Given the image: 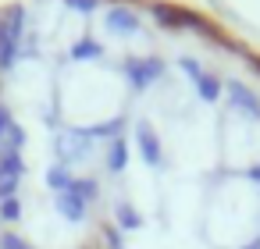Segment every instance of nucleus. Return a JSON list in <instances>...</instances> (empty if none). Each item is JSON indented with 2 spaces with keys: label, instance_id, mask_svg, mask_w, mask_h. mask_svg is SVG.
<instances>
[{
  "label": "nucleus",
  "instance_id": "obj_6",
  "mask_svg": "<svg viewBox=\"0 0 260 249\" xmlns=\"http://www.w3.org/2000/svg\"><path fill=\"white\" fill-rule=\"evenodd\" d=\"M0 249H32L22 235H15V231H4L0 235Z\"/></svg>",
  "mask_w": 260,
  "mask_h": 249
},
{
  "label": "nucleus",
  "instance_id": "obj_1",
  "mask_svg": "<svg viewBox=\"0 0 260 249\" xmlns=\"http://www.w3.org/2000/svg\"><path fill=\"white\" fill-rule=\"evenodd\" d=\"M86 210H89V203H86V196H79L75 182H72V189L57 192V214H61V217H68L72 224L86 221Z\"/></svg>",
  "mask_w": 260,
  "mask_h": 249
},
{
  "label": "nucleus",
  "instance_id": "obj_3",
  "mask_svg": "<svg viewBox=\"0 0 260 249\" xmlns=\"http://www.w3.org/2000/svg\"><path fill=\"white\" fill-rule=\"evenodd\" d=\"M139 153H143V160H146L150 167H160V164H164L160 143H157V135H153L150 128H139Z\"/></svg>",
  "mask_w": 260,
  "mask_h": 249
},
{
  "label": "nucleus",
  "instance_id": "obj_4",
  "mask_svg": "<svg viewBox=\"0 0 260 249\" xmlns=\"http://www.w3.org/2000/svg\"><path fill=\"white\" fill-rule=\"evenodd\" d=\"M18 217H22V203H18V196H11V199H0V221L15 224Z\"/></svg>",
  "mask_w": 260,
  "mask_h": 249
},
{
  "label": "nucleus",
  "instance_id": "obj_7",
  "mask_svg": "<svg viewBox=\"0 0 260 249\" xmlns=\"http://www.w3.org/2000/svg\"><path fill=\"white\" fill-rule=\"evenodd\" d=\"M4 132H11V121H8V114H4V107H0V135Z\"/></svg>",
  "mask_w": 260,
  "mask_h": 249
},
{
  "label": "nucleus",
  "instance_id": "obj_8",
  "mask_svg": "<svg viewBox=\"0 0 260 249\" xmlns=\"http://www.w3.org/2000/svg\"><path fill=\"white\" fill-rule=\"evenodd\" d=\"M242 249H260V238H253V242H246Z\"/></svg>",
  "mask_w": 260,
  "mask_h": 249
},
{
  "label": "nucleus",
  "instance_id": "obj_5",
  "mask_svg": "<svg viewBox=\"0 0 260 249\" xmlns=\"http://www.w3.org/2000/svg\"><path fill=\"white\" fill-rule=\"evenodd\" d=\"M118 221H121V228H128V231L143 224V217H139V214H136L132 206H118Z\"/></svg>",
  "mask_w": 260,
  "mask_h": 249
},
{
  "label": "nucleus",
  "instance_id": "obj_2",
  "mask_svg": "<svg viewBox=\"0 0 260 249\" xmlns=\"http://www.w3.org/2000/svg\"><path fill=\"white\" fill-rule=\"evenodd\" d=\"M22 160L15 153H8L4 160H0V199H11L18 192V182H22Z\"/></svg>",
  "mask_w": 260,
  "mask_h": 249
}]
</instances>
